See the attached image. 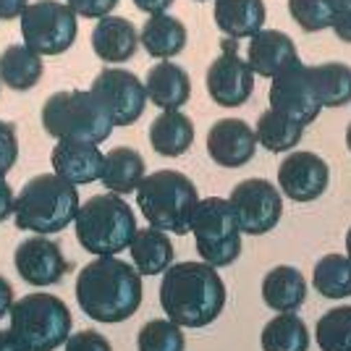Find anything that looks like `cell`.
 Listing matches in <instances>:
<instances>
[{
  "instance_id": "1",
  "label": "cell",
  "mask_w": 351,
  "mask_h": 351,
  "mask_svg": "<svg viewBox=\"0 0 351 351\" xmlns=\"http://www.w3.org/2000/svg\"><path fill=\"white\" fill-rule=\"evenodd\" d=\"M160 307L181 328H205L226 307V286L207 263H176L162 273Z\"/></svg>"
},
{
  "instance_id": "2",
  "label": "cell",
  "mask_w": 351,
  "mask_h": 351,
  "mask_svg": "<svg viewBox=\"0 0 351 351\" xmlns=\"http://www.w3.org/2000/svg\"><path fill=\"white\" fill-rule=\"evenodd\" d=\"M76 302L95 322L129 320L142 304V276L116 257L92 260L76 278Z\"/></svg>"
},
{
  "instance_id": "3",
  "label": "cell",
  "mask_w": 351,
  "mask_h": 351,
  "mask_svg": "<svg viewBox=\"0 0 351 351\" xmlns=\"http://www.w3.org/2000/svg\"><path fill=\"white\" fill-rule=\"evenodd\" d=\"M79 191L63 176H34L19 191L14 205L16 228L37 236L58 234L79 215Z\"/></svg>"
},
{
  "instance_id": "4",
  "label": "cell",
  "mask_w": 351,
  "mask_h": 351,
  "mask_svg": "<svg viewBox=\"0 0 351 351\" xmlns=\"http://www.w3.org/2000/svg\"><path fill=\"white\" fill-rule=\"evenodd\" d=\"M43 126L58 142L100 145L113 132V121L92 89L56 92L43 105Z\"/></svg>"
},
{
  "instance_id": "5",
  "label": "cell",
  "mask_w": 351,
  "mask_h": 351,
  "mask_svg": "<svg viewBox=\"0 0 351 351\" xmlns=\"http://www.w3.org/2000/svg\"><path fill=\"white\" fill-rule=\"evenodd\" d=\"M197 197L199 194L191 178L178 171H155L145 176L136 189V202L149 226L176 236L189 234L191 213L199 202Z\"/></svg>"
},
{
  "instance_id": "6",
  "label": "cell",
  "mask_w": 351,
  "mask_h": 351,
  "mask_svg": "<svg viewBox=\"0 0 351 351\" xmlns=\"http://www.w3.org/2000/svg\"><path fill=\"white\" fill-rule=\"evenodd\" d=\"M136 234L134 210L118 194H95L79 207L76 239L89 254L116 257L118 252L132 247Z\"/></svg>"
},
{
  "instance_id": "7",
  "label": "cell",
  "mask_w": 351,
  "mask_h": 351,
  "mask_svg": "<svg viewBox=\"0 0 351 351\" xmlns=\"http://www.w3.org/2000/svg\"><path fill=\"white\" fill-rule=\"evenodd\" d=\"M11 333L27 351H56L71 336V312L50 293H27L14 302Z\"/></svg>"
},
{
  "instance_id": "8",
  "label": "cell",
  "mask_w": 351,
  "mask_h": 351,
  "mask_svg": "<svg viewBox=\"0 0 351 351\" xmlns=\"http://www.w3.org/2000/svg\"><path fill=\"white\" fill-rule=\"evenodd\" d=\"M189 231L194 234L197 252L207 265L228 267L241 254V228L228 199L207 197L199 199L189 220Z\"/></svg>"
},
{
  "instance_id": "9",
  "label": "cell",
  "mask_w": 351,
  "mask_h": 351,
  "mask_svg": "<svg viewBox=\"0 0 351 351\" xmlns=\"http://www.w3.org/2000/svg\"><path fill=\"white\" fill-rule=\"evenodd\" d=\"M76 14L58 0H37L21 14L24 45L40 56H60L76 43Z\"/></svg>"
},
{
  "instance_id": "10",
  "label": "cell",
  "mask_w": 351,
  "mask_h": 351,
  "mask_svg": "<svg viewBox=\"0 0 351 351\" xmlns=\"http://www.w3.org/2000/svg\"><path fill=\"white\" fill-rule=\"evenodd\" d=\"M270 110H276L278 116L289 118L299 126H307L312 121H317L322 105L317 97V89L312 82L309 66L302 60H293L289 69L273 76V87H270Z\"/></svg>"
},
{
  "instance_id": "11",
  "label": "cell",
  "mask_w": 351,
  "mask_h": 351,
  "mask_svg": "<svg viewBox=\"0 0 351 351\" xmlns=\"http://www.w3.org/2000/svg\"><path fill=\"white\" fill-rule=\"evenodd\" d=\"M228 202L234 207L241 234L249 236H263L273 231L283 215V197L265 178H247L236 184Z\"/></svg>"
},
{
  "instance_id": "12",
  "label": "cell",
  "mask_w": 351,
  "mask_h": 351,
  "mask_svg": "<svg viewBox=\"0 0 351 351\" xmlns=\"http://www.w3.org/2000/svg\"><path fill=\"white\" fill-rule=\"evenodd\" d=\"M92 92L105 105V110H108V116L113 121V126H132L134 121H139L142 113H145L147 89L132 71L105 69L95 79Z\"/></svg>"
},
{
  "instance_id": "13",
  "label": "cell",
  "mask_w": 351,
  "mask_h": 351,
  "mask_svg": "<svg viewBox=\"0 0 351 351\" xmlns=\"http://www.w3.org/2000/svg\"><path fill=\"white\" fill-rule=\"evenodd\" d=\"M254 71L244 58H239L234 40L223 43V56L215 58L207 69V92L213 103L220 108H239L252 97Z\"/></svg>"
},
{
  "instance_id": "14",
  "label": "cell",
  "mask_w": 351,
  "mask_h": 351,
  "mask_svg": "<svg viewBox=\"0 0 351 351\" xmlns=\"http://www.w3.org/2000/svg\"><path fill=\"white\" fill-rule=\"evenodd\" d=\"M278 184L293 202H315L330 184V168L315 152H291L280 162Z\"/></svg>"
},
{
  "instance_id": "15",
  "label": "cell",
  "mask_w": 351,
  "mask_h": 351,
  "mask_svg": "<svg viewBox=\"0 0 351 351\" xmlns=\"http://www.w3.org/2000/svg\"><path fill=\"white\" fill-rule=\"evenodd\" d=\"M14 263L19 276L34 286L60 283V278L71 270V263L63 257L58 244L50 239H43V236L21 241L14 254Z\"/></svg>"
},
{
  "instance_id": "16",
  "label": "cell",
  "mask_w": 351,
  "mask_h": 351,
  "mask_svg": "<svg viewBox=\"0 0 351 351\" xmlns=\"http://www.w3.org/2000/svg\"><path fill=\"white\" fill-rule=\"evenodd\" d=\"M257 136L247 121L241 118H223L210 126L207 134V152L223 168H241L254 158Z\"/></svg>"
},
{
  "instance_id": "17",
  "label": "cell",
  "mask_w": 351,
  "mask_h": 351,
  "mask_svg": "<svg viewBox=\"0 0 351 351\" xmlns=\"http://www.w3.org/2000/svg\"><path fill=\"white\" fill-rule=\"evenodd\" d=\"M105 155L97 145L89 142H58L53 147V168L56 173L69 178L71 184H92L103 176Z\"/></svg>"
},
{
  "instance_id": "18",
  "label": "cell",
  "mask_w": 351,
  "mask_h": 351,
  "mask_svg": "<svg viewBox=\"0 0 351 351\" xmlns=\"http://www.w3.org/2000/svg\"><path fill=\"white\" fill-rule=\"evenodd\" d=\"M249 69L260 76H276L283 69H289L296 56V45L289 34L276 29H263L254 37H249Z\"/></svg>"
},
{
  "instance_id": "19",
  "label": "cell",
  "mask_w": 351,
  "mask_h": 351,
  "mask_svg": "<svg viewBox=\"0 0 351 351\" xmlns=\"http://www.w3.org/2000/svg\"><path fill=\"white\" fill-rule=\"evenodd\" d=\"M139 47V34L123 16H105L92 29V50L105 63H123L134 58Z\"/></svg>"
},
{
  "instance_id": "20",
  "label": "cell",
  "mask_w": 351,
  "mask_h": 351,
  "mask_svg": "<svg viewBox=\"0 0 351 351\" xmlns=\"http://www.w3.org/2000/svg\"><path fill=\"white\" fill-rule=\"evenodd\" d=\"M147 97L162 110H178L181 105L189 103L191 97V82L189 73L181 66H176L171 60H162L158 66H152L147 73Z\"/></svg>"
},
{
  "instance_id": "21",
  "label": "cell",
  "mask_w": 351,
  "mask_h": 351,
  "mask_svg": "<svg viewBox=\"0 0 351 351\" xmlns=\"http://www.w3.org/2000/svg\"><path fill=\"white\" fill-rule=\"evenodd\" d=\"M267 11L263 0H215V24L228 40H244L263 32Z\"/></svg>"
},
{
  "instance_id": "22",
  "label": "cell",
  "mask_w": 351,
  "mask_h": 351,
  "mask_svg": "<svg viewBox=\"0 0 351 351\" xmlns=\"http://www.w3.org/2000/svg\"><path fill=\"white\" fill-rule=\"evenodd\" d=\"M265 304L276 312H296L307 302V280L291 265L273 267L263 280Z\"/></svg>"
},
{
  "instance_id": "23",
  "label": "cell",
  "mask_w": 351,
  "mask_h": 351,
  "mask_svg": "<svg viewBox=\"0 0 351 351\" xmlns=\"http://www.w3.org/2000/svg\"><path fill=\"white\" fill-rule=\"evenodd\" d=\"M132 260L139 276H160L173 265V244L158 228H136L132 241Z\"/></svg>"
},
{
  "instance_id": "24",
  "label": "cell",
  "mask_w": 351,
  "mask_h": 351,
  "mask_svg": "<svg viewBox=\"0 0 351 351\" xmlns=\"http://www.w3.org/2000/svg\"><path fill=\"white\" fill-rule=\"evenodd\" d=\"M100 181L110 194H132L145 181V160L132 147H113L105 155Z\"/></svg>"
},
{
  "instance_id": "25",
  "label": "cell",
  "mask_w": 351,
  "mask_h": 351,
  "mask_svg": "<svg viewBox=\"0 0 351 351\" xmlns=\"http://www.w3.org/2000/svg\"><path fill=\"white\" fill-rule=\"evenodd\" d=\"M194 142V123L178 110H165L149 126V145L162 158L184 155Z\"/></svg>"
},
{
  "instance_id": "26",
  "label": "cell",
  "mask_w": 351,
  "mask_h": 351,
  "mask_svg": "<svg viewBox=\"0 0 351 351\" xmlns=\"http://www.w3.org/2000/svg\"><path fill=\"white\" fill-rule=\"evenodd\" d=\"M139 43L152 58H173L186 47V27L168 14L149 16L139 32Z\"/></svg>"
},
{
  "instance_id": "27",
  "label": "cell",
  "mask_w": 351,
  "mask_h": 351,
  "mask_svg": "<svg viewBox=\"0 0 351 351\" xmlns=\"http://www.w3.org/2000/svg\"><path fill=\"white\" fill-rule=\"evenodd\" d=\"M43 58L27 45H11L0 56V82L16 92H27L43 79Z\"/></svg>"
},
{
  "instance_id": "28",
  "label": "cell",
  "mask_w": 351,
  "mask_h": 351,
  "mask_svg": "<svg viewBox=\"0 0 351 351\" xmlns=\"http://www.w3.org/2000/svg\"><path fill=\"white\" fill-rule=\"evenodd\" d=\"M312 82L322 108H343L351 103V69L346 63H320L309 66Z\"/></svg>"
},
{
  "instance_id": "29",
  "label": "cell",
  "mask_w": 351,
  "mask_h": 351,
  "mask_svg": "<svg viewBox=\"0 0 351 351\" xmlns=\"http://www.w3.org/2000/svg\"><path fill=\"white\" fill-rule=\"evenodd\" d=\"M263 351H307L309 330L293 312H278L263 328Z\"/></svg>"
},
{
  "instance_id": "30",
  "label": "cell",
  "mask_w": 351,
  "mask_h": 351,
  "mask_svg": "<svg viewBox=\"0 0 351 351\" xmlns=\"http://www.w3.org/2000/svg\"><path fill=\"white\" fill-rule=\"evenodd\" d=\"M312 283L325 299L351 296V260L343 254H325L315 265Z\"/></svg>"
},
{
  "instance_id": "31",
  "label": "cell",
  "mask_w": 351,
  "mask_h": 351,
  "mask_svg": "<svg viewBox=\"0 0 351 351\" xmlns=\"http://www.w3.org/2000/svg\"><path fill=\"white\" fill-rule=\"evenodd\" d=\"M254 136L270 152H289V149H293V147L302 142L304 126H299V123H293L289 118L278 116L276 110H265L263 116H260V121H257Z\"/></svg>"
},
{
  "instance_id": "32",
  "label": "cell",
  "mask_w": 351,
  "mask_h": 351,
  "mask_svg": "<svg viewBox=\"0 0 351 351\" xmlns=\"http://www.w3.org/2000/svg\"><path fill=\"white\" fill-rule=\"evenodd\" d=\"M320 351H351V307H336L317 320Z\"/></svg>"
},
{
  "instance_id": "33",
  "label": "cell",
  "mask_w": 351,
  "mask_h": 351,
  "mask_svg": "<svg viewBox=\"0 0 351 351\" xmlns=\"http://www.w3.org/2000/svg\"><path fill=\"white\" fill-rule=\"evenodd\" d=\"M289 11L304 32H322L336 24L338 0H289Z\"/></svg>"
},
{
  "instance_id": "34",
  "label": "cell",
  "mask_w": 351,
  "mask_h": 351,
  "mask_svg": "<svg viewBox=\"0 0 351 351\" xmlns=\"http://www.w3.org/2000/svg\"><path fill=\"white\" fill-rule=\"evenodd\" d=\"M139 351H184L186 338L173 320H149L136 336Z\"/></svg>"
},
{
  "instance_id": "35",
  "label": "cell",
  "mask_w": 351,
  "mask_h": 351,
  "mask_svg": "<svg viewBox=\"0 0 351 351\" xmlns=\"http://www.w3.org/2000/svg\"><path fill=\"white\" fill-rule=\"evenodd\" d=\"M19 158V139H16L14 123L0 121V178L16 165Z\"/></svg>"
},
{
  "instance_id": "36",
  "label": "cell",
  "mask_w": 351,
  "mask_h": 351,
  "mask_svg": "<svg viewBox=\"0 0 351 351\" xmlns=\"http://www.w3.org/2000/svg\"><path fill=\"white\" fill-rule=\"evenodd\" d=\"M66 351H113V346L108 343V338L97 330H79L71 333L69 341L63 343Z\"/></svg>"
},
{
  "instance_id": "37",
  "label": "cell",
  "mask_w": 351,
  "mask_h": 351,
  "mask_svg": "<svg viewBox=\"0 0 351 351\" xmlns=\"http://www.w3.org/2000/svg\"><path fill=\"white\" fill-rule=\"evenodd\" d=\"M66 5L71 8L76 16L84 19H105L118 5V0H66Z\"/></svg>"
},
{
  "instance_id": "38",
  "label": "cell",
  "mask_w": 351,
  "mask_h": 351,
  "mask_svg": "<svg viewBox=\"0 0 351 351\" xmlns=\"http://www.w3.org/2000/svg\"><path fill=\"white\" fill-rule=\"evenodd\" d=\"M14 205H16V197L11 184L5 178H0V223L14 215Z\"/></svg>"
},
{
  "instance_id": "39",
  "label": "cell",
  "mask_w": 351,
  "mask_h": 351,
  "mask_svg": "<svg viewBox=\"0 0 351 351\" xmlns=\"http://www.w3.org/2000/svg\"><path fill=\"white\" fill-rule=\"evenodd\" d=\"M29 0H0V21H11L27 11Z\"/></svg>"
},
{
  "instance_id": "40",
  "label": "cell",
  "mask_w": 351,
  "mask_h": 351,
  "mask_svg": "<svg viewBox=\"0 0 351 351\" xmlns=\"http://www.w3.org/2000/svg\"><path fill=\"white\" fill-rule=\"evenodd\" d=\"M333 29H336L338 40H343V43H351V11H349V8H338V16H336V24H333Z\"/></svg>"
},
{
  "instance_id": "41",
  "label": "cell",
  "mask_w": 351,
  "mask_h": 351,
  "mask_svg": "<svg viewBox=\"0 0 351 351\" xmlns=\"http://www.w3.org/2000/svg\"><path fill=\"white\" fill-rule=\"evenodd\" d=\"M134 5L149 16H160L173 5V0H134Z\"/></svg>"
},
{
  "instance_id": "42",
  "label": "cell",
  "mask_w": 351,
  "mask_h": 351,
  "mask_svg": "<svg viewBox=\"0 0 351 351\" xmlns=\"http://www.w3.org/2000/svg\"><path fill=\"white\" fill-rule=\"evenodd\" d=\"M14 309V286L0 276V317H5Z\"/></svg>"
},
{
  "instance_id": "43",
  "label": "cell",
  "mask_w": 351,
  "mask_h": 351,
  "mask_svg": "<svg viewBox=\"0 0 351 351\" xmlns=\"http://www.w3.org/2000/svg\"><path fill=\"white\" fill-rule=\"evenodd\" d=\"M0 351H27L11 330H0Z\"/></svg>"
},
{
  "instance_id": "44",
  "label": "cell",
  "mask_w": 351,
  "mask_h": 351,
  "mask_svg": "<svg viewBox=\"0 0 351 351\" xmlns=\"http://www.w3.org/2000/svg\"><path fill=\"white\" fill-rule=\"evenodd\" d=\"M346 257L351 260V228H349V234H346Z\"/></svg>"
},
{
  "instance_id": "45",
  "label": "cell",
  "mask_w": 351,
  "mask_h": 351,
  "mask_svg": "<svg viewBox=\"0 0 351 351\" xmlns=\"http://www.w3.org/2000/svg\"><path fill=\"white\" fill-rule=\"evenodd\" d=\"M338 8H349L351 11V0H338Z\"/></svg>"
},
{
  "instance_id": "46",
  "label": "cell",
  "mask_w": 351,
  "mask_h": 351,
  "mask_svg": "<svg viewBox=\"0 0 351 351\" xmlns=\"http://www.w3.org/2000/svg\"><path fill=\"white\" fill-rule=\"evenodd\" d=\"M346 145H349V149H351V123H349V129H346Z\"/></svg>"
},
{
  "instance_id": "47",
  "label": "cell",
  "mask_w": 351,
  "mask_h": 351,
  "mask_svg": "<svg viewBox=\"0 0 351 351\" xmlns=\"http://www.w3.org/2000/svg\"><path fill=\"white\" fill-rule=\"evenodd\" d=\"M199 3H202V0H199Z\"/></svg>"
}]
</instances>
